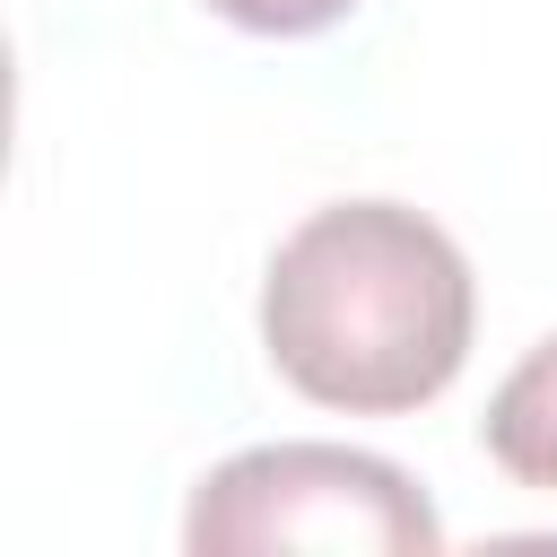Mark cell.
<instances>
[{"label":"cell","mask_w":557,"mask_h":557,"mask_svg":"<svg viewBox=\"0 0 557 557\" xmlns=\"http://www.w3.org/2000/svg\"><path fill=\"white\" fill-rule=\"evenodd\" d=\"M479 287L461 244L409 200H331L313 209L261 278L270 366L348 418L426 409L470 357Z\"/></svg>","instance_id":"6da1fadb"},{"label":"cell","mask_w":557,"mask_h":557,"mask_svg":"<svg viewBox=\"0 0 557 557\" xmlns=\"http://www.w3.org/2000/svg\"><path fill=\"white\" fill-rule=\"evenodd\" d=\"M183 548L191 557H435L444 522L426 505V487L383 461V453H348V444H252L235 461H218L191 487L183 513Z\"/></svg>","instance_id":"7a4b0ae2"},{"label":"cell","mask_w":557,"mask_h":557,"mask_svg":"<svg viewBox=\"0 0 557 557\" xmlns=\"http://www.w3.org/2000/svg\"><path fill=\"white\" fill-rule=\"evenodd\" d=\"M479 444L487 461L513 479V487H548L557 496V339H540L487 400L479 418Z\"/></svg>","instance_id":"3957f363"},{"label":"cell","mask_w":557,"mask_h":557,"mask_svg":"<svg viewBox=\"0 0 557 557\" xmlns=\"http://www.w3.org/2000/svg\"><path fill=\"white\" fill-rule=\"evenodd\" d=\"M226 26H252V35H322L339 26L357 0H209Z\"/></svg>","instance_id":"277c9868"}]
</instances>
